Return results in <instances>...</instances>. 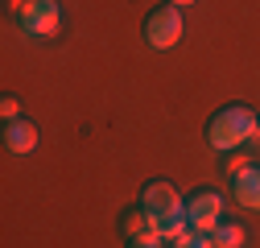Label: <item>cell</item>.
Masks as SVG:
<instances>
[{
	"instance_id": "1",
	"label": "cell",
	"mask_w": 260,
	"mask_h": 248,
	"mask_svg": "<svg viewBox=\"0 0 260 248\" xmlns=\"http://www.w3.org/2000/svg\"><path fill=\"white\" fill-rule=\"evenodd\" d=\"M256 124H260V116H256L252 108L232 104V108H223V112L211 116V124H207V145H211L215 153H236L244 141H252Z\"/></svg>"
},
{
	"instance_id": "2",
	"label": "cell",
	"mask_w": 260,
	"mask_h": 248,
	"mask_svg": "<svg viewBox=\"0 0 260 248\" xmlns=\"http://www.w3.org/2000/svg\"><path fill=\"white\" fill-rule=\"evenodd\" d=\"M62 21H67V13H62L58 0H29V5L17 13V29L25 38H38V42H50L62 34Z\"/></svg>"
},
{
	"instance_id": "3",
	"label": "cell",
	"mask_w": 260,
	"mask_h": 248,
	"mask_svg": "<svg viewBox=\"0 0 260 248\" xmlns=\"http://www.w3.org/2000/svg\"><path fill=\"white\" fill-rule=\"evenodd\" d=\"M141 207L149 211V220H153V224H166V220H174V215L186 211V203H182V195H178V186L166 182V178L145 182V191H141Z\"/></svg>"
},
{
	"instance_id": "4",
	"label": "cell",
	"mask_w": 260,
	"mask_h": 248,
	"mask_svg": "<svg viewBox=\"0 0 260 248\" xmlns=\"http://www.w3.org/2000/svg\"><path fill=\"white\" fill-rule=\"evenodd\" d=\"M145 42L153 50H174L182 42V9L174 5H161L145 17Z\"/></svg>"
},
{
	"instance_id": "5",
	"label": "cell",
	"mask_w": 260,
	"mask_h": 248,
	"mask_svg": "<svg viewBox=\"0 0 260 248\" xmlns=\"http://www.w3.org/2000/svg\"><path fill=\"white\" fill-rule=\"evenodd\" d=\"M186 220H190V228L194 232H215L219 224H223V195L219 191H194L190 199H186Z\"/></svg>"
},
{
	"instance_id": "6",
	"label": "cell",
	"mask_w": 260,
	"mask_h": 248,
	"mask_svg": "<svg viewBox=\"0 0 260 248\" xmlns=\"http://www.w3.org/2000/svg\"><path fill=\"white\" fill-rule=\"evenodd\" d=\"M5 149L25 158V153L38 149V124L29 116H17V120H5Z\"/></svg>"
},
{
	"instance_id": "7",
	"label": "cell",
	"mask_w": 260,
	"mask_h": 248,
	"mask_svg": "<svg viewBox=\"0 0 260 248\" xmlns=\"http://www.w3.org/2000/svg\"><path fill=\"white\" fill-rule=\"evenodd\" d=\"M232 195H236L240 207L260 211V166H248V170H240L232 178Z\"/></svg>"
},
{
	"instance_id": "8",
	"label": "cell",
	"mask_w": 260,
	"mask_h": 248,
	"mask_svg": "<svg viewBox=\"0 0 260 248\" xmlns=\"http://www.w3.org/2000/svg\"><path fill=\"white\" fill-rule=\"evenodd\" d=\"M153 228V220H149V211L137 203V207H124V215H120V232L128 236V240H141L145 232Z\"/></svg>"
},
{
	"instance_id": "9",
	"label": "cell",
	"mask_w": 260,
	"mask_h": 248,
	"mask_svg": "<svg viewBox=\"0 0 260 248\" xmlns=\"http://www.w3.org/2000/svg\"><path fill=\"white\" fill-rule=\"evenodd\" d=\"M211 236H215L219 248H244V244H248V232H244L236 220H227V215H223V224H219Z\"/></svg>"
},
{
	"instance_id": "10",
	"label": "cell",
	"mask_w": 260,
	"mask_h": 248,
	"mask_svg": "<svg viewBox=\"0 0 260 248\" xmlns=\"http://www.w3.org/2000/svg\"><path fill=\"white\" fill-rule=\"evenodd\" d=\"M170 248H219V244H215V236H211V232H194V228H190V232H186V236H178Z\"/></svg>"
},
{
	"instance_id": "11",
	"label": "cell",
	"mask_w": 260,
	"mask_h": 248,
	"mask_svg": "<svg viewBox=\"0 0 260 248\" xmlns=\"http://www.w3.org/2000/svg\"><path fill=\"white\" fill-rule=\"evenodd\" d=\"M128 248H166V240L157 236V228H149L141 240H128Z\"/></svg>"
},
{
	"instance_id": "12",
	"label": "cell",
	"mask_w": 260,
	"mask_h": 248,
	"mask_svg": "<svg viewBox=\"0 0 260 248\" xmlns=\"http://www.w3.org/2000/svg\"><path fill=\"white\" fill-rule=\"evenodd\" d=\"M248 166H252V162H248V153H240V149H236V153H227V170H232V178H236L240 170H248Z\"/></svg>"
},
{
	"instance_id": "13",
	"label": "cell",
	"mask_w": 260,
	"mask_h": 248,
	"mask_svg": "<svg viewBox=\"0 0 260 248\" xmlns=\"http://www.w3.org/2000/svg\"><path fill=\"white\" fill-rule=\"evenodd\" d=\"M0 116H5V120H17V116H21V104H17L13 96H5V100H0Z\"/></svg>"
},
{
	"instance_id": "14",
	"label": "cell",
	"mask_w": 260,
	"mask_h": 248,
	"mask_svg": "<svg viewBox=\"0 0 260 248\" xmlns=\"http://www.w3.org/2000/svg\"><path fill=\"white\" fill-rule=\"evenodd\" d=\"M25 5H29V0H5V9H9V13H13V17H17V13H21V9H25Z\"/></svg>"
},
{
	"instance_id": "15",
	"label": "cell",
	"mask_w": 260,
	"mask_h": 248,
	"mask_svg": "<svg viewBox=\"0 0 260 248\" xmlns=\"http://www.w3.org/2000/svg\"><path fill=\"white\" fill-rule=\"evenodd\" d=\"M174 9H186V5H199V0H170Z\"/></svg>"
},
{
	"instance_id": "16",
	"label": "cell",
	"mask_w": 260,
	"mask_h": 248,
	"mask_svg": "<svg viewBox=\"0 0 260 248\" xmlns=\"http://www.w3.org/2000/svg\"><path fill=\"white\" fill-rule=\"evenodd\" d=\"M252 145H260V124H256V133H252Z\"/></svg>"
}]
</instances>
